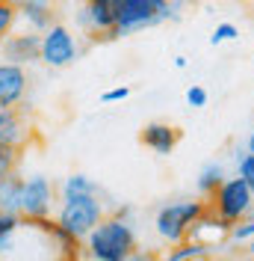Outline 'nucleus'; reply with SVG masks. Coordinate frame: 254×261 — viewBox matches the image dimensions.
I'll return each instance as SVG.
<instances>
[{
    "instance_id": "obj_1",
    "label": "nucleus",
    "mask_w": 254,
    "mask_h": 261,
    "mask_svg": "<svg viewBox=\"0 0 254 261\" xmlns=\"http://www.w3.org/2000/svg\"><path fill=\"white\" fill-rule=\"evenodd\" d=\"M86 252L92 261H130L136 252V234L121 214L115 217H104L86 238Z\"/></svg>"
},
{
    "instance_id": "obj_2",
    "label": "nucleus",
    "mask_w": 254,
    "mask_h": 261,
    "mask_svg": "<svg viewBox=\"0 0 254 261\" xmlns=\"http://www.w3.org/2000/svg\"><path fill=\"white\" fill-rule=\"evenodd\" d=\"M104 220L101 193H62V205L56 214V226H62L71 238L83 241Z\"/></svg>"
},
{
    "instance_id": "obj_3",
    "label": "nucleus",
    "mask_w": 254,
    "mask_h": 261,
    "mask_svg": "<svg viewBox=\"0 0 254 261\" xmlns=\"http://www.w3.org/2000/svg\"><path fill=\"white\" fill-rule=\"evenodd\" d=\"M207 208L216 214L219 220H225L228 226H234L239 220H245L248 211L254 208V193L245 187V181L239 178H225L213 196H210V202H207Z\"/></svg>"
},
{
    "instance_id": "obj_4",
    "label": "nucleus",
    "mask_w": 254,
    "mask_h": 261,
    "mask_svg": "<svg viewBox=\"0 0 254 261\" xmlns=\"http://www.w3.org/2000/svg\"><path fill=\"white\" fill-rule=\"evenodd\" d=\"M201 214H207V202H172V205L157 211L154 228H157V234L163 241L177 246L189 238L192 226Z\"/></svg>"
},
{
    "instance_id": "obj_5",
    "label": "nucleus",
    "mask_w": 254,
    "mask_h": 261,
    "mask_svg": "<svg viewBox=\"0 0 254 261\" xmlns=\"http://www.w3.org/2000/svg\"><path fill=\"white\" fill-rule=\"evenodd\" d=\"M56 205V187L48 175H30L21 187V217L24 220H48Z\"/></svg>"
},
{
    "instance_id": "obj_6",
    "label": "nucleus",
    "mask_w": 254,
    "mask_h": 261,
    "mask_svg": "<svg viewBox=\"0 0 254 261\" xmlns=\"http://www.w3.org/2000/svg\"><path fill=\"white\" fill-rule=\"evenodd\" d=\"M77 39L71 36V30L65 24H50L48 30H42V63L50 65V68H65L77 60Z\"/></svg>"
},
{
    "instance_id": "obj_7",
    "label": "nucleus",
    "mask_w": 254,
    "mask_h": 261,
    "mask_svg": "<svg viewBox=\"0 0 254 261\" xmlns=\"http://www.w3.org/2000/svg\"><path fill=\"white\" fill-rule=\"evenodd\" d=\"M115 12H118V0H86L83 9L77 12V24L92 36L118 39L115 36Z\"/></svg>"
},
{
    "instance_id": "obj_8",
    "label": "nucleus",
    "mask_w": 254,
    "mask_h": 261,
    "mask_svg": "<svg viewBox=\"0 0 254 261\" xmlns=\"http://www.w3.org/2000/svg\"><path fill=\"white\" fill-rule=\"evenodd\" d=\"M157 6L151 0H118V12H115V36H127L142 27H154L160 24Z\"/></svg>"
},
{
    "instance_id": "obj_9",
    "label": "nucleus",
    "mask_w": 254,
    "mask_h": 261,
    "mask_svg": "<svg viewBox=\"0 0 254 261\" xmlns=\"http://www.w3.org/2000/svg\"><path fill=\"white\" fill-rule=\"evenodd\" d=\"M30 89V74L18 63H0V104L3 107H18Z\"/></svg>"
},
{
    "instance_id": "obj_10",
    "label": "nucleus",
    "mask_w": 254,
    "mask_h": 261,
    "mask_svg": "<svg viewBox=\"0 0 254 261\" xmlns=\"http://www.w3.org/2000/svg\"><path fill=\"white\" fill-rule=\"evenodd\" d=\"M3 57L18 65L39 63V57H42V36H36V33H18V36H12L9 33L3 39Z\"/></svg>"
},
{
    "instance_id": "obj_11",
    "label": "nucleus",
    "mask_w": 254,
    "mask_h": 261,
    "mask_svg": "<svg viewBox=\"0 0 254 261\" xmlns=\"http://www.w3.org/2000/svg\"><path fill=\"white\" fill-rule=\"evenodd\" d=\"M142 146L151 148V151H157V154H172L180 143V130L175 125H169V122H151V125H145L142 128Z\"/></svg>"
},
{
    "instance_id": "obj_12",
    "label": "nucleus",
    "mask_w": 254,
    "mask_h": 261,
    "mask_svg": "<svg viewBox=\"0 0 254 261\" xmlns=\"http://www.w3.org/2000/svg\"><path fill=\"white\" fill-rule=\"evenodd\" d=\"M18 9V15L30 24L33 30H48L56 18V3L53 0H12Z\"/></svg>"
},
{
    "instance_id": "obj_13",
    "label": "nucleus",
    "mask_w": 254,
    "mask_h": 261,
    "mask_svg": "<svg viewBox=\"0 0 254 261\" xmlns=\"http://www.w3.org/2000/svg\"><path fill=\"white\" fill-rule=\"evenodd\" d=\"M27 140H30V128H27L21 110L0 104V143H9V146L21 148Z\"/></svg>"
},
{
    "instance_id": "obj_14",
    "label": "nucleus",
    "mask_w": 254,
    "mask_h": 261,
    "mask_svg": "<svg viewBox=\"0 0 254 261\" xmlns=\"http://www.w3.org/2000/svg\"><path fill=\"white\" fill-rule=\"evenodd\" d=\"M21 187H24V178L18 172H9L6 178H0V214L21 211Z\"/></svg>"
},
{
    "instance_id": "obj_15",
    "label": "nucleus",
    "mask_w": 254,
    "mask_h": 261,
    "mask_svg": "<svg viewBox=\"0 0 254 261\" xmlns=\"http://www.w3.org/2000/svg\"><path fill=\"white\" fill-rule=\"evenodd\" d=\"M225 181V169L219 166V163H210V166H204L201 169V175H198V190H201V196H213V190L219 187Z\"/></svg>"
},
{
    "instance_id": "obj_16",
    "label": "nucleus",
    "mask_w": 254,
    "mask_h": 261,
    "mask_svg": "<svg viewBox=\"0 0 254 261\" xmlns=\"http://www.w3.org/2000/svg\"><path fill=\"white\" fill-rule=\"evenodd\" d=\"M207 252H210V246L186 238L183 244H177V249H172V255H169L166 261H195V258H204Z\"/></svg>"
},
{
    "instance_id": "obj_17",
    "label": "nucleus",
    "mask_w": 254,
    "mask_h": 261,
    "mask_svg": "<svg viewBox=\"0 0 254 261\" xmlns=\"http://www.w3.org/2000/svg\"><path fill=\"white\" fill-rule=\"evenodd\" d=\"M62 193H101V187H98L92 178L74 172V175H68V178L62 181Z\"/></svg>"
},
{
    "instance_id": "obj_18",
    "label": "nucleus",
    "mask_w": 254,
    "mask_h": 261,
    "mask_svg": "<svg viewBox=\"0 0 254 261\" xmlns=\"http://www.w3.org/2000/svg\"><path fill=\"white\" fill-rule=\"evenodd\" d=\"M18 161H21V148L0 143V178H6L9 172H18Z\"/></svg>"
},
{
    "instance_id": "obj_19",
    "label": "nucleus",
    "mask_w": 254,
    "mask_h": 261,
    "mask_svg": "<svg viewBox=\"0 0 254 261\" xmlns=\"http://www.w3.org/2000/svg\"><path fill=\"white\" fill-rule=\"evenodd\" d=\"M18 21V9L12 0H0V42L12 33V27H15Z\"/></svg>"
},
{
    "instance_id": "obj_20",
    "label": "nucleus",
    "mask_w": 254,
    "mask_h": 261,
    "mask_svg": "<svg viewBox=\"0 0 254 261\" xmlns=\"http://www.w3.org/2000/svg\"><path fill=\"white\" fill-rule=\"evenodd\" d=\"M228 234H231V241H239V244H242V241H251V238H254V217L248 214V220H239V223H234Z\"/></svg>"
},
{
    "instance_id": "obj_21",
    "label": "nucleus",
    "mask_w": 254,
    "mask_h": 261,
    "mask_svg": "<svg viewBox=\"0 0 254 261\" xmlns=\"http://www.w3.org/2000/svg\"><path fill=\"white\" fill-rule=\"evenodd\" d=\"M18 226H21V214H0V246L15 234Z\"/></svg>"
},
{
    "instance_id": "obj_22",
    "label": "nucleus",
    "mask_w": 254,
    "mask_h": 261,
    "mask_svg": "<svg viewBox=\"0 0 254 261\" xmlns=\"http://www.w3.org/2000/svg\"><path fill=\"white\" fill-rule=\"evenodd\" d=\"M239 178L245 181V187L254 193V154L251 151L239 158Z\"/></svg>"
},
{
    "instance_id": "obj_23",
    "label": "nucleus",
    "mask_w": 254,
    "mask_h": 261,
    "mask_svg": "<svg viewBox=\"0 0 254 261\" xmlns=\"http://www.w3.org/2000/svg\"><path fill=\"white\" fill-rule=\"evenodd\" d=\"M239 33L234 24H219L216 30H213V36H210V45H222V42H234Z\"/></svg>"
},
{
    "instance_id": "obj_24",
    "label": "nucleus",
    "mask_w": 254,
    "mask_h": 261,
    "mask_svg": "<svg viewBox=\"0 0 254 261\" xmlns=\"http://www.w3.org/2000/svg\"><path fill=\"white\" fill-rule=\"evenodd\" d=\"M186 101H189L192 107H204L207 104V89L204 86H189V89H186Z\"/></svg>"
},
{
    "instance_id": "obj_25",
    "label": "nucleus",
    "mask_w": 254,
    "mask_h": 261,
    "mask_svg": "<svg viewBox=\"0 0 254 261\" xmlns=\"http://www.w3.org/2000/svg\"><path fill=\"white\" fill-rule=\"evenodd\" d=\"M127 95H130V86H115V89H107V92L101 95V101H104V104H112V101H124Z\"/></svg>"
},
{
    "instance_id": "obj_26",
    "label": "nucleus",
    "mask_w": 254,
    "mask_h": 261,
    "mask_svg": "<svg viewBox=\"0 0 254 261\" xmlns=\"http://www.w3.org/2000/svg\"><path fill=\"white\" fill-rule=\"evenodd\" d=\"M151 3L157 6V12H160V18H163V21L172 15V6H169V0H151Z\"/></svg>"
},
{
    "instance_id": "obj_27",
    "label": "nucleus",
    "mask_w": 254,
    "mask_h": 261,
    "mask_svg": "<svg viewBox=\"0 0 254 261\" xmlns=\"http://www.w3.org/2000/svg\"><path fill=\"white\" fill-rule=\"evenodd\" d=\"M180 3H183V0H169V6H172V15H175V9L180 6Z\"/></svg>"
},
{
    "instance_id": "obj_28",
    "label": "nucleus",
    "mask_w": 254,
    "mask_h": 261,
    "mask_svg": "<svg viewBox=\"0 0 254 261\" xmlns=\"http://www.w3.org/2000/svg\"><path fill=\"white\" fill-rule=\"evenodd\" d=\"M248 151L254 154V130H251V137H248Z\"/></svg>"
},
{
    "instance_id": "obj_29",
    "label": "nucleus",
    "mask_w": 254,
    "mask_h": 261,
    "mask_svg": "<svg viewBox=\"0 0 254 261\" xmlns=\"http://www.w3.org/2000/svg\"><path fill=\"white\" fill-rule=\"evenodd\" d=\"M248 252H251V255H254V238H251V246H248Z\"/></svg>"
}]
</instances>
